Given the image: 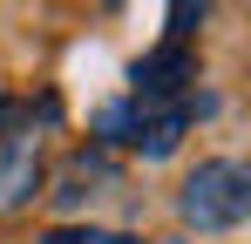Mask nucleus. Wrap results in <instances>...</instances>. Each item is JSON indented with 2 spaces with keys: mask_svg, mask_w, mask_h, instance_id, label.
I'll return each mask as SVG.
<instances>
[{
  "mask_svg": "<svg viewBox=\"0 0 251 244\" xmlns=\"http://www.w3.org/2000/svg\"><path fill=\"white\" fill-rule=\"evenodd\" d=\"M176 217L190 224V231H238L251 217V170L231 156H210L197 163L190 176H183V190H176Z\"/></svg>",
  "mask_w": 251,
  "mask_h": 244,
  "instance_id": "nucleus-1",
  "label": "nucleus"
},
{
  "mask_svg": "<svg viewBox=\"0 0 251 244\" xmlns=\"http://www.w3.org/2000/svg\"><path fill=\"white\" fill-rule=\"evenodd\" d=\"M129 81H136V95L129 102H190V81H197V48H183V41H163V48H150L136 68H129Z\"/></svg>",
  "mask_w": 251,
  "mask_h": 244,
  "instance_id": "nucleus-2",
  "label": "nucleus"
},
{
  "mask_svg": "<svg viewBox=\"0 0 251 244\" xmlns=\"http://www.w3.org/2000/svg\"><path fill=\"white\" fill-rule=\"evenodd\" d=\"M190 122H197V102H136V143L129 149H143L150 163H163L183 149V136H190Z\"/></svg>",
  "mask_w": 251,
  "mask_h": 244,
  "instance_id": "nucleus-3",
  "label": "nucleus"
},
{
  "mask_svg": "<svg viewBox=\"0 0 251 244\" xmlns=\"http://www.w3.org/2000/svg\"><path fill=\"white\" fill-rule=\"evenodd\" d=\"M34 190H41V149H34V136H7L0 143V210H21Z\"/></svg>",
  "mask_w": 251,
  "mask_h": 244,
  "instance_id": "nucleus-4",
  "label": "nucleus"
},
{
  "mask_svg": "<svg viewBox=\"0 0 251 244\" xmlns=\"http://www.w3.org/2000/svg\"><path fill=\"white\" fill-rule=\"evenodd\" d=\"M95 136L102 143H136V102H102L95 109Z\"/></svg>",
  "mask_w": 251,
  "mask_h": 244,
  "instance_id": "nucleus-5",
  "label": "nucleus"
},
{
  "mask_svg": "<svg viewBox=\"0 0 251 244\" xmlns=\"http://www.w3.org/2000/svg\"><path fill=\"white\" fill-rule=\"evenodd\" d=\"M204 14H210V7H190V0H176V7H170V41H183V48H190V34L204 27Z\"/></svg>",
  "mask_w": 251,
  "mask_h": 244,
  "instance_id": "nucleus-6",
  "label": "nucleus"
},
{
  "mask_svg": "<svg viewBox=\"0 0 251 244\" xmlns=\"http://www.w3.org/2000/svg\"><path fill=\"white\" fill-rule=\"evenodd\" d=\"M41 244H116V231H95V224H88V231H82V224H54Z\"/></svg>",
  "mask_w": 251,
  "mask_h": 244,
  "instance_id": "nucleus-7",
  "label": "nucleus"
},
{
  "mask_svg": "<svg viewBox=\"0 0 251 244\" xmlns=\"http://www.w3.org/2000/svg\"><path fill=\"white\" fill-rule=\"evenodd\" d=\"M116 244H143V238H123V231H116Z\"/></svg>",
  "mask_w": 251,
  "mask_h": 244,
  "instance_id": "nucleus-8",
  "label": "nucleus"
},
{
  "mask_svg": "<svg viewBox=\"0 0 251 244\" xmlns=\"http://www.w3.org/2000/svg\"><path fill=\"white\" fill-rule=\"evenodd\" d=\"M163 244H190V238H163Z\"/></svg>",
  "mask_w": 251,
  "mask_h": 244,
  "instance_id": "nucleus-9",
  "label": "nucleus"
}]
</instances>
